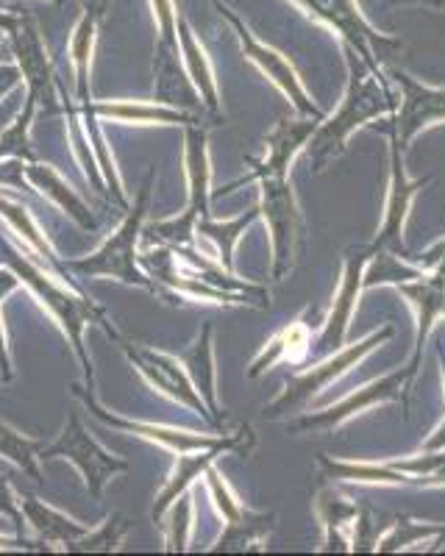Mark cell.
Segmentation results:
<instances>
[{"label":"cell","mask_w":445,"mask_h":556,"mask_svg":"<svg viewBox=\"0 0 445 556\" xmlns=\"http://www.w3.org/2000/svg\"><path fill=\"white\" fill-rule=\"evenodd\" d=\"M0 265L9 267L20 278V287H26L34 295V301L51 315V320L56 323L64 340L71 342L73 354H76L78 365H81L84 384L96 387V370H92V359H89L84 334H87L89 326H101L109 337L120 340V331L109 323L106 312L92 301V295L84 287L64 281L59 273H53L51 267H44L42 262L34 260L26 248H20L14 242L12 235L0 237Z\"/></svg>","instance_id":"6da1fadb"},{"label":"cell","mask_w":445,"mask_h":556,"mask_svg":"<svg viewBox=\"0 0 445 556\" xmlns=\"http://www.w3.org/2000/svg\"><path fill=\"white\" fill-rule=\"evenodd\" d=\"M348 64L351 81L343 101H340V109L331 114L329 121H320V126L315 128V134L309 139V156L318 165V170H323L331 159L345 151L351 134L356 128H363L365 123L398 112V101H395V96L387 89V84L382 81L379 70L376 73L359 70L354 67L351 59Z\"/></svg>","instance_id":"7a4b0ae2"},{"label":"cell","mask_w":445,"mask_h":556,"mask_svg":"<svg viewBox=\"0 0 445 556\" xmlns=\"http://www.w3.org/2000/svg\"><path fill=\"white\" fill-rule=\"evenodd\" d=\"M153 190V170L148 173L142 187L137 190V198L131 201V206L126 208V217H123L120 226L112 231V237L103 240V245L89 256L81 260H67V270L78 278H115L126 287H140L156 295V285L153 278L142 270L140 265V237L142 228H145L148 217V201H151Z\"/></svg>","instance_id":"3957f363"},{"label":"cell","mask_w":445,"mask_h":556,"mask_svg":"<svg viewBox=\"0 0 445 556\" xmlns=\"http://www.w3.org/2000/svg\"><path fill=\"white\" fill-rule=\"evenodd\" d=\"M71 392L81 401L84 409L96 417L98 424L109 426V429H115V431H123V434L140 437V440H145V443L160 445V448L173 451V454H190V451H204V448L226 445L231 454L249 456L256 445V437L254 431H251V426H240L237 434H201V431L145 424V420H137V417L120 415V412L103 406L101 399L96 395V387H89V384H73Z\"/></svg>","instance_id":"277c9868"},{"label":"cell","mask_w":445,"mask_h":556,"mask_svg":"<svg viewBox=\"0 0 445 556\" xmlns=\"http://www.w3.org/2000/svg\"><path fill=\"white\" fill-rule=\"evenodd\" d=\"M185 173H187V206L178 217L151 223L142 228V237H151L160 245L190 248L195 245L198 223L212 217V162H209V137L201 123L185 126Z\"/></svg>","instance_id":"5b68a950"},{"label":"cell","mask_w":445,"mask_h":556,"mask_svg":"<svg viewBox=\"0 0 445 556\" xmlns=\"http://www.w3.org/2000/svg\"><path fill=\"white\" fill-rule=\"evenodd\" d=\"M259 181V215L267 223L270 248H274V278L284 281L298 262L301 242H304V215L295 198L290 173H265Z\"/></svg>","instance_id":"8992f818"},{"label":"cell","mask_w":445,"mask_h":556,"mask_svg":"<svg viewBox=\"0 0 445 556\" xmlns=\"http://www.w3.org/2000/svg\"><path fill=\"white\" fill-rule=\"evenodd\" d=\"M39 459L71 462L73 468L81 473L87 493L96 501L103 498V490H106L109 481L128 470V462L123 456L112 454L109 448H103L78 415L67 417V424L62 426V431H59L51 445H42Z\"/></svg>","instance_id":"52a82bcc"},{"label":"cell","mask_w":445,"mask_h":556,"mask_svg":"<svg viewBox=\"0 0 445 556\" xmlns=\"http://www.w3.org/2000/svg\"><path fill=\"white\" fill-rule=\"evenodd\" d=\"M7 37L12 42L14 64L23 73L26 96L34 98L39 112H59V109H64V92L59 87L56 67H53V59L48 53V45H44L39 20L28 12H17Z\"/></svg>","instance_id":"ba28073f"},{"label":"cell","mask_w":445,"mask_h":556,"mask_svg":"<svg viewBox=\"0 0 445 556\" xmlns=\"http://www.w3.org/2000/svg\"><path fill=\"white\" fill-rule=\"evenodd\" d=\"M390 337H393V329L373 331V334H368L365 340L356 342V345H345L340 348V351H334L331 356H323L318 365L309 367V370H304V374L293 376V379L287 381L284 390H281L279 395L265 406V415L279 417V415H290V412L304 409V406L309 404L320 390H326L331 381H338L340 376L348 374L356 362H363L373 348L387 342Z\"/></svg>","instance_id":"9c48e42d"},{"label":"cell","mask_w":445,"mask_h":556,"mask_svg":"<svg viewBox=\"0 0 445 556\" xmlns=\"http://www.w3.org/2000/svg\"><path fill=\"white\" fill-rule=\"evenodd\" d=\"M120 348L123 354H126L128 365L153 387V390L170 399L173 404L185 406V409L195 412L204 420H209L212 426H220L215 420V415L209 412L206 401L201 399V392L195 390L192 384L190 374H187L185 362L178 359V356L165 354V351H156V348L140 345V342H128L120 337Z\"/></svg>","instance_id":"30bf717a"},{"label":"cell","mask_w":445,"mask_h":556,"mask_svg":"<svg viewBox=\"0 0 445 556\" xmlns=\"http://www.w3.org/2000/svg\"><path fill=\"white\" fill-rule=\"evenodd\" d=\"M212 3H215L217 14H220V17L229 23L231 31L237 34V39H240V48H242V53H245V59H249L251 64H256V67L262 70V76L270 78V81H274L287 98H290V103L295 106V112H298L301 117L323 121V112L315 106V101H312L309 92H306L304 84H301L298 73H295V67L290 64V59L281 56L276 48L265 45L262 39H256V34L251 31V28L242 23V17H237L234 9L226 7L223 0H212Z\"/></svg>","instance_id":"8fae6325"},{"label":"cell","mask_w":445,"mask_h":556,"mask_svg":"<svg viewBox=\"0 0 445 556\" xmlns=\"http://www.w3.org/2000/svg\"><path fill=\"white\" fill-rule=\"evenodd\" d=\"M412 376H415V367L409 365L404 367V370H395V374L384 376V379L370 381V384L354 390L351 395H345L343 401L329 406V409L306 412V415H301L295 424H290V431H293V434H301V431H320V434H326V431L340 429L345 420H351L354 415H363V412L370 409V406L398 401L400 392H404V387L409 384Z\"/></svg>","instance_id":"7c38bea8"},{"label":"cell","mask_w":445,"mask_h":556,"mask_svg":"<svg viewBox=\"0 0 445 556\" xmlns=\"http://www.w3.org/2000/svg\"><path fill=\"white\" fill-rule=\"evenodd\" d=\"M390 78L400 92L398 112H395V121H398V137L395 139L400 146L412 142L423 128L445 123V87L420 84L400 70H390Z\"/></svg>","instance_id":"4fadbf2b"},{"label":"cell","mask_w":445,"mask_h":556,"mask_svg":"<svg viewBox=\"0 0 445 556\" xmlns=\"http://www.w3.org/2000/svg\"><path fill=\"white\" fill-rule=\"evenodd\" d=\"M370 262V248H359V251H351L345 256V270L343 281H340L338 298L331 304L329 317L323 323V331H320L318 342H315V354L318 356H331L334 351H340L348 334L351 317H354L356 304H359V292L365 290V267Z\"/></svg>","instance_id":"5bb4252c"},{"label":"cell","mask_w":445,"mask_h":556,"mask_svg":"<svg viewBox=\"0 0 445 556\" xmlns=\"http://www.w3.org/2000/svg\"><path fill=\"white\" fill-rule=\"evenodd\" d=\"M318 126H320V121H312V117H301V121H279V126L267 134V139H265V156L251 162V165H254V170H251L249 176H242V178H237V181H231L226 190L212 192V195H226V192L237 190L240 184L256 181V178L265 176V173H290V165H293L295 153H298L301 148L309 142L312 134H315V128Z\"/></svg>","instance_id":"9a60e30c"},{"label":"cell","mask_w":445,"mask_h":556,"mask_svg":"<svg viewBox=\"0 0 445 556\" xmlns=\"http://www.w3.org/2000/svg\"><path fill=\"white\" fill-rule=\"evenodd\" d=\"M0 220H3V226H7L9 235L14 237V242H17L20 248H26L34 260L42 262L44 267H51V270L59 273L64 281H71V285L81 287L78 285V276H73V273L67 270V265H64L62 256L56 253L53 242L48 240V235L42 231V226L37 223V217L31 215V208L20 201V198H9L0 192Z\"/></svg>","instance_id":"2e32d148"},{"label":"cell","mask_w":445,"mask_h":556,"mask_svg":"<svg viewBox=\"0 0 445 556\" xmlns=\"http://www.w3.org/2000/svg\"><path fill=\"white\" fill-rule=\"evenodd\" d=\"M400 142L393 139V176H390V195H387V208H384V223L382 231L376 237L373 248L370 251L382 253H398L400 251V235H404V223H407L409 206H412L415 195L423 187V178H409L404 170V162H400Z\"/></svg>","instance_id":"e0dca14e"},{"label":"cell","mask_w":445,"mask_h":556,"mask_svg":"<svg viewBox=\"0 0 445 556\" xmlns=\"http://www.w3.org/2000/svg\"><path fill=\"white\" fill-rule=\"evenodd\" d=\"M23 176H26L28 190L42 195L44 201H51L53 206L62 212V215L71 217L78 228L84 231H92L98 226L96 215H92V208L89 203L84 201L81 192L73 187L62 173L56 170L53 165H42V162H23Z\"/></svg>","instance_id":"ac0fdd59"},{"label":"cell","mask_w":445,"mask_h":556,"mask_svg":"<svg viewBox=\"0 0 445 556\" xmlns=\"http://www.w3.org/2000/svg\"><path fill=\"white\" fill-rule=\"evenodd\" d=\"M101 123L115 126H190L198 123L195 114L187 109L167 106L160 101H92L87 103Z\"/></svg>","instance_id":"d6986e66"},{"label":"cell","mask_w":445,"mask_h":556,"mask_svg":"<svg viewBox=\"0 0 445 556\" xmlns=\"http://www.w3.org/2000/svg\"><path fill=\"white\" fill-rule=\"evenodd\" d=\"M178 53H181L187 78H190L192 89H195V96L206 106V112L220 114V89H217L215 67H212V59L206 53L204 42L198 39L195 28H192V23L185 14H178Z\"/></svg>","instance_id":"ffe728a7"},{"label":"cell","mask_w":445,"mask_h":556,"mask_svg":"<svg viewBox=\"0 0 445 556\" xmlns=\"http://www.w3.org/2000/svg\"><path fill=\"white\" fill-rule=\"evenodd\" d=\"M20 504H23V515H26V529H31L34 538L51 551H64L73 540H78L92 529V526L71 518L56 506L34 498V495H20Z\"/></svg>","instance_id":"44dd1931"},{"label":"cell","mask_w":445,"mask_h":556,"mask_svg":"<svg viewBox=\"0 0 445 556\" xmlns=\"http://www.w3.org/2000/svg\"><path fill=\"white\" fill-rule=\"evenodd\" d=\"M103 14L81 9V17L73 26L67 39V59L73 64V92L76 103L92 101V59H96L98 34H101Z\"/></svg>","instance_id":"7402d4cb"},{"label":"cell","mask_w":445,"mask_h":556,"mask_svg":"<svg viewBox=\"0 0 445 556\" xmlns=\"http://www.w3.org/2000/svg\"><path fill=\"white\" fill-rule=\"evenodd\" d=\"M400 295L409 298V304L415 306L418 312V340H415V356L409 365L418 370V362L420 354H423V342H427L429 331H432L434 323L440 317H445V273L434 270L432 276H423L415 278V281H404L398 285Z\"/></svg>","instance_id":"603a6c76"},{"label":"cell","mask_w":445,"mask_h":556,"mask_svg":"<svg viewBox=\"0 0 445 556\" xmlns=\"http://www.w3.org/2000/svg\"><path fill=\"white\" fill-rule=\"evenodd\" d=\"M223 454H229L226 445H217V448H204V451H190V454H178L176 468H173V473L167 476V481L162 484L156 498H153V509H151L153 523H162V518H165L167 509L176 504L178 495L190 493L192 484H195V481L201 479L212 465H215L217 456Z\"/></svg>","instance_id":"cb8c5ba5"},{"label":"cell","mask_w":445,"mask_h":556,"mask_svg":"<svg viewBox=\"0 0 445 556\" xmlns=\"http://www.w3.org/2000/svg\"><path fill=\"white\" fill-rule=\"evenodd\" d=\"M178 359L185 362L187 374H190L192 384L201 392V399L206 401L209 412L220 424V404H217V367H215V329L212 323H204V329L198 331L195 340L178 354Z\"/></svg>","instance_id":"d4e9b609"},{"label":"cell","mask_w":445,"mask_h":556,"mask_svg":"<svg viewBox=\"0 0 445 556\" xmlns=\"http://www.w3.org/2000/svg\"><path fill=\"white\" fill-rule=\"evenodd\" d=\"M318 518L326 531V551H354L359 531V506L334 490H323L315 501Z\"/></svg>","instance_id":"484cf974"},{"label":"cell","mask_w":445,"mask_h":556,"mask_svg":"<svg viewBox=\"0 0 445 556\" xmlns=\"http://www.w3.org/2000/svg\"><path fill=\"white\" fill-rule=\"evenodd\" d=\"M259 217V206H254L249 212V215L242 217H234V220H212V217H206V220L198 223L195 228V245L198 242H206V245L212 248V260L220 262L226 270L234 273V248L237 242L242 240V235H245V228L251 226V223Z\"/></svg>","instance_id":"4316f807"},{"label":"cell","mask_w":445,"mask_h":556,"mask_svg":"<svg viewBox=\"0 0 445 556\" xmlns=\"http://www.w3.org/2000/svg\"><path fill=\"white\" fill-rule=\"evenodd\" d=\"M274 513H254L245 509L240 518L229 520L217 543L209 551L215 554H242V551H254V545L265 543V538L274 529Z\"/></svg>","instance_id":"83f0119b"},{"label":"cell","mask_w":445,"mask_h":556,"mask_svg":"<svg viewBox=\"0 0 445 556\" xmlns=\"http://www.w3.org/2000/svg\"><path fill=\"white\" fill-rule=\"evenodd\" d=\"M306 351H312L309 329H306L304 320H293L287 329H281L274 340L267 342L259 354H256V359L251 362L249 367V376L251 379H259V376L265 374V370H270L276 362H284V359L295 362L301 359Z\"/></svg>","instance_id":"f1b7e54d"},{"label":"cell","mask_w":445,"mask_h":556,"mask_svg":"<svg viewBox=\"0 0 445 556\" xmlns=\"http://www.w3.org/2000/svg\"><path fill=\"white\" fill-rule=\"evenodd\" d=\"M326 476L340 481H368V484H418L409 473L395 468V462H338L320 454Z\"/></svg>","instance_id":"f546056e"},{"label":"cell","mask_w":445,"mask_h":556,"mask_svg":"<svg viewBox=\"0 0 445 556\" xmlns=\"http://www.w3.org/2000/svg\"><path fill=\"white\" fill-rule=\"evenodd\" d=\"M42 440L31 434H23L14 429L12 424L0 420V459L12 462L20 473H26L28 479L42 481V468H39V451H42Z\"/></svg>","instance_id":"4dcf8cb0"},{"label":"cell","mask_w":445,"mask_h":556,"mask_svg":"<svg viewBox=\"0 0 445 556\" xmlns=\"http://www.w3.org/2000/svg\"><path fill=\"white\" fill-rule=\"evenodd\" d=\"M128 531H131V523H128L126 515L115 513L109 515L101 526H92L87 534L73 540L64 551H67V554H115V551H120V545L126 543Z\"/></svg>","instance_id":"1f68e13d"},{"label":"cell","mask_w":445,"mask_h":556,"mask_svg":"<svg viewBox=\"0 0 445 556\" xmlns=\"http://www.w3.org/2000/svg\"><path fill=\"white\" fill-rule=\"evenodd\" d=\"M37 103L26 96V103L17 112L12 123L0 131V162L3 159H20V162H37V153L31 148V126L37 121Z\"/></svg>","instance_id":"d6a6232c"},{"label":"cell","mask_w":445,"mask_h":556,"mask_svg":"<svg viewBox=\"0 0 445 556\" xmlns=\"http://www.w3.org/2000/svg\"><path fill=\"white\" fill-rule=\"evenodd\" d=\"M162 520H165V523H160L162 529H165V551H170V554H185V551L190 548L192 520H195L192 495H178V501L167 509Z\"/></svg>","instance_id":"836d02e7"},{"label":"cell","mask_w":445,"mask_h":556,"mask_svg":"<svg viewBox=\"0 0 445 556\" xmlns=\"http://www.w3.org/2000/svg\"><path fill=\"white\" fill-rule=\"evenodd\" d=\"M376 253V251H373ZM379 260L373 262L370 267H365V281L363 287L365 290H370V287L376 285H404V281H415V278L423 276V270H418V267H409L400 262V256H395V253H376Z\"/></svg>","instance_id":"e575fe53"},{"label":"cell","mask_w":445,"mask_h":556,"mask_svg":"<svg viewBox=\"0 0 445 556\" xmlns=\"http://www.w3.org/2000/svg\"><path fill=\"white\" fill-rule=\"evenodd\" d=\"M443 526L432 523H415V520H395L382 540H376V551H400L407 545L423 543V540L443 538Z\"/></svg>","instance_id":"d590c367"},{"label":"cell","mask_w":445,"mask_h":556,"mask_svg":"<svg viewBox=\"0 0 445 556\" xmlns=\"http://www.w3.org/2000/svg\"><path fill=\"white\" fill-rule=\"evenodd\" d=\"M14 290H20V278L14 276L9 267L0 265V384H12L14 381L12 348H9L7 323H3V301H7Z\"/></svg>","instance_id":"8d00e7d4"},{"label":"cell","mask_w":445,"mask_h":556,"mask_svg":"<svg viewBox=\"0 0 445 556\" xmlns=\"http://www.w3.org/2000/svg\"><path fill=\"white\" fill-rule=\"evenodd\" d=\"M204 481H206V486H209V498H212V504H215L217 515H220L226 523H229V520H234V518H240V515L249 509V506H242V501L234 495V490L229 486L226 476H223L220 470L215 468V465L206 470Z\"/></svg>","instance_id":"74e56055"},{"label":"cell","mask_w":445,"mask_h":556,"mask_svg":"<svg viewBox=\"0 0 445 556\" xmlns=\"http://www.w3.org/2000/svg\"><path fill=\"white\" fill-rule=\"evenodd\" d=\"M0 518H7L14 526L20 538H26L23 529H26V515H23V504H20V495L12 484V476L0 473Z\"/></svg>","instance_id":"f35d334b"},{"label":"cell","mask_w":445,"mask_h":556,"mask_svg":"<svg viewBox=\"0 0 445 556\" xmlns=\"http://www.w3.org/2000/svg\"><path fill=\"white\" fill-rule=\"evenodd\" d=\"M17 87H23V73L17 64H0V101Z\"/></svg>","instance_id":"ab89813d"},{"label":"cell","mask_w":445,"mask_h":556,"mask_svg":"<svg viewBox=\"0 0 445 556\" xmlns=\"http://www.w3.org/2000/svg\"><path fill=\"white\" fill-rule=\"evenodd\" d=\"M0 551H51V548L39 543V540L20 538L17 531H14V534H0Z\"/></svg>","instance_id":"60d3db41"},{"label":"cell","mask_w":445,"mask_h":556,"mask_svg":"<svg viewBox=\"0 0 445 556\" xmlns=\"http://www.w3.org/2000/svg\"><path fill=\"white\" fill-rule=\"evenodd\" d=\"M443 448H445V420L437 426V431L429 437L427 445H423V451H443Z\"/></svg>","instance_id":"b9f144b4"},{"label":"cell","mask_w":445,"mask_h":556,"mask_svg":"<svg viewBox=\"0 0 445 556\" xmlns=\"http://www.w3.org/2000/svg\"><path fill=\"white\" fill-rule=\"evenodd\" d=\"M81 9H89V12H98V14H106L109 9V0H78Z\"/></svg>","instance_id":"7bdbcfd3"},{"label":"cell","mask_w":445,"mask_h":556,"mask_svg":"<svg viewBox=\"0 0 445 556\" xmlns=\"http://www.w3.org/2000/svg\"><path fill=\"white\" fill-rule=\"evenodd\" d=\"M14 14L17 12H12V9H0V34H3V37H7L9 26L14 23Z\"/></svg>","instance_id":"ee69618b"},{"label":"cell","mask_w":445,"mask_h":556,"mask_svg":"<svg viewBox=\"0 0 445 556\" xmlns=\"http://www.w3.org/2000/svg\"><path fill=\"white\" fill-rule=\"evenodd\" d=\"M420 3H427V7H437V9H445V0H420Z\"/></svg>","instance_id":"f6af8a7d"},{"label":"cell","mask_w":445,"mask_h":556,"mask_svg":"<svg viewBox=\"0 0 445 556\" xmlns=\"http://www.w3.org/2000/svg\"><path fill=\"white\" fill-rule=\"evenodd\" d=\"M42 3H51V7H62L64 0H42Z\"/></svg>","instance_id":"bcb514c9"},{"label":"cell","mask_w":445,"mask_h":556,"mask_svg":"<svg viewBox=\"0 0 445 556\" xmlns=\"http://www.w3.org/2000/svg\"><path fill=\"white\" fill-rule=\"evenodd\" d=\"M440 362H443V379H445V351H440Z\"/></svg>","instance_id":"7dc6e473"},{"label":"cell","mask_w":445,"mask_h":556,"mask_svg":"<svg viewBox=\"0 0 445 556\" xmlns=\"http://www.w3.org/2000/svg\"><path fill=\"white\" fill-rule=\"evenodd\" d=\"M0 37H3V34H0Z\"/></svg>","instance_id":"c3c4849f"}]
</instances>
